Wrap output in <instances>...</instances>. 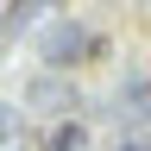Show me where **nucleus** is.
I'll use <instances>...</instances> for the list:
<instances>
[{"label": "nucleus", "mask_w": 151, "mask_h": 151, "mask_svg": "<svg viewBox=\"0 0 151 151\" xmlns=\"http://www.w3.org/2000/svg\"><path fill=\"white\" fill-rule=\"evenodd\" d=\"M82 50H88V32L76 25V19H57L50 38H44V63H50V69H63V63H76Z\"/></svg>", "instance_id": "obj_1"}, {"label": "nucleus", "mask_w": 151, "mask_h": 151, "mask_svg": "<svg viewBox=\"0 0 151 151\" xmlns=\"http://www.w3.org/2000/svg\"><path fill=\"white\" fill-rule=\"evenodd\" d=\"M57 13V0H6V6H0V25L6 32H32L38 19H50Z\"/></svg>", "instance_id": "obj_2"}, {"label": "nucleus", "mask_w": 151, "mask_h": 151, "mask_svg": "<svg viewBox=\"0 0 151 151\" xmlns=\"http://www.w3.org/2000/svg\"><path fill=\"white\" fill-rule=\"evenodd\" d=\"M44 145H50V151H82V145H88V126H82V120H57V126L44 132Z\"/></svg>", "instance_id": "obj_3"}, {"label": "nucleus", "mask_w": 151, "mask_h": 151, "mask_svg": "<svg viewBox=\"0 0 151 151\" xmlns=\"http://www.w3.org/2000/svg\"><path fill=\"white\" fill-rule=\"evenodd\" d=\"M19 145H25V113L13 101H0V151H19Z\"/></svg>", "instance_id": "obj_4"}, {"label": "nucleus", "mask_w": 151, "mask_h": 151, "mask_svg": "<svg viewBox=\"0 0 151 151\" xmlns=\"http://www.w3.org/2000/svg\"><path fill=\"white\" fill-rule=\"evenodd\" d=\"M113 151H151V132L132 126V132H120V139H113Z\"/></svg>", "instance_id": "obj_5"}, {"label": "nucleus", "mask_w": 151, "mask_h": 151, "mask_svg": "<svg viewBox=\"0 0 151 151\" xmlns=\"http://www.w3.org/2000/svg\"><path fill=\"white\" fill-rule=\"evenodd\" d=\"M126 101L139 107V113H151V82H139V76H132V82H126Z\"/></svg>", "instance_id": "obj_6"}, {"label": "nucleus", "mask_w": 151, "mask_h": 151, "mask_svg": "<svg viewBox=\"0 0 151 151\" xmlns=\"http://www.w3.org/2000/svg\"><path fill=\"white\" fill-rule=\"evenodd\" d=\"M0 32H6V25H0Z\"/></svg>", "instance_id": "obj_7"}]
</instances>
